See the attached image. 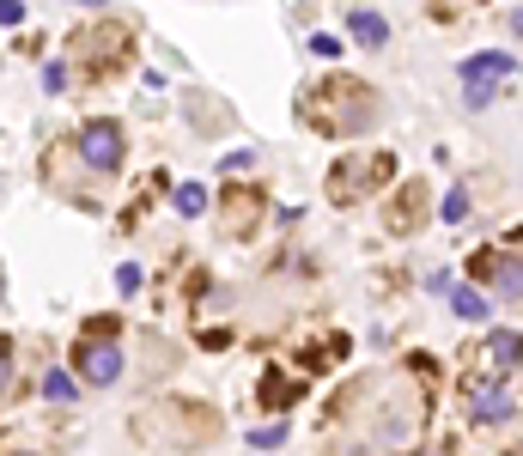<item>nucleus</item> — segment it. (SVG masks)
Here are the masks:
<instances>
[{
  "mask_svg": "<svg viewBox=\"0 0 523 456\" xmlns=\"http://www.w3.org/2000/svg\"><path fill=\"white\" fill-rule=\"evenodd\" d=\"M517 414V396H505L499 384H475L469 390V420H481V426H505Z\"/></svg>",
  "mask_w": 523,
  "mask_h": 456,
  "instance_id": "nucleus-6",
  "label": "nucleus"
},
{
  "mask_svg": "<svg viewBox=\"0 0 523 456\" xmlns=\"http://www.w3.org/2000/svg\"><path fill=\"white\" fill-rule=\"evenodd\" d=\"M487 353H493V365H499V371H511V365H523V335L493 329V335H487Z\"/></svg>",
  "mask_w": 523,
  "mask_h": 456,
  "instance_id": "nucleus-9",
  "label": "nucleus"
},
{
  "mask_svg": "<svg viewBox=\"0 0 523 456\" xmlns=\"http://www.w3.org/2000/svg\"><path fill=\"white\" fill-rule=\"evenodd\" d=\"M43 396H49V402H73V377H67V371H49V377H43Z\"/></svg>",
  "mask_w": 523,
  "mask_h": 456,
  "instance_id": "nucleus-14",
  "label": "nucleus"
},
{
  "mask_svg": "<svg viewBox=\"0 0 523 456\" xmlns=\"http://www.w3.org/2000/svg\"><path fill=\"white\" fill-rule=\"evenodd\" d=\"M298 402V390H292V377H280V371H268L262 377V408H274V414H286Z\"/></svg>",
  "mask_w": 523,
  "mask_h": 456,
  "instance_id": "nucleus-12",
  "label": "nucleus"
},
{
  "mask_svg": "<svg viewBox=\"0 0 523 456\" xmlns=\"http://www.w3.org/2000/svg\"><path fill=\"white\" fill-rule=\"evenodd\" d=\"M390 171H396L390 152H353V159H341V165L329 171V201H335V207H353V201H365L378 183H390Z\"/></svg>",
  "mask_w": 523,
  "mask_h": 456,
  "instance_id": "nucleus-2",
  "label": "nucleus"
},
{
  "mask_svg": "<svg viewBox=\"0 0 523 456\" xmlns=\"http://www.w3.org/2000/svg\"><path fill=\"white\" fill-rule=\"evenodd\" d=\"M347 31L365 43V49H378V43H390V25H384V13H365V7H347Z\"/></svg>",
  "mask_w": 523,
  "mask_h": 456,
  "instance_id": "nucleus-7",
  "label": "nucleus"
},
{
  "mask_svg": "<svg viewBox=\"0 0 523 456\" xmlns=\"http://www.w3.org/2000/svg\"><path fill=\"white\" fill-rule=\"evenodd\" d=\"M505 80H517V61H511V55H499V49L469 55V61H463V98H469V110H487Z\"/></svg>",
  "mask_w": 523,
  "mask_h": 456,
  "instance_id": "nucleus-3",
  "label": "nucleus"
},
{
  "mask_svg": "<svg viewBox=\"0 0 523 456\" xmlns=\"http://www.w3.org/2000/svg\"><path fill=\"white\" fill-rule=\"evenodd\" d=\"M73 365H80L86 384H116L122 377V347L116 341H80L73 347Z\"/></svg>",
  "mask_w": 523,
  "mask_h": 456,
  "instance_id": "nucleus-5",
  "label": "nucleus"
},
{
  "mask_svg": "<svg viewBox=\"0 0 523 456\" xmlns=\"http://www.w3.org/2000/svg\"><path fill=\"white\" fill-rule=\"evenodd\" d=\"M493 292L499 298H523V256H499L493 262Z\"/></svg>",
  "mask_w": 523,
  "mask_h": 456,
  "instance_id": "nucleus-10",
  "label": "nucleus"
},
{
  "mask_svg": "<svg viewBox=\"0 0 523 456\" xmlns=\"http://www.w3.org/2000/svg\"><path fill=\"white\" fill-rule=\"evenodd\" d=\"M451 311H457L463 323H487V311H493V298H481L475 286H457V292H451Z\"/></svg>",
  "mask_w": 523,
  "mask_h": 456,
  "instance_id": "nucleus-11",
  "label": "nucleus"
},
{
  "mask_svg": "<svg viewBox=\"0 0 523 456\" xmlns=\"http://www.w3.org/2000/svg\"><path fill=\"white\" fill-rule=\"evenodd\" d=\"M226 201H232V238H250V225L262 219V195L244 189V195H226Z\"/></svg>",
  "mask_w": 523,
  "mask_h": 456,
  "instance_id": "nucleus-8",
  "label": "nucleus"
},
{
  "mask_svg": "<svg viewBox=\"0 0 523 456\" xmlns=\"http://www.w3.org/2000/svg\"><path fill=\"white\" fill-rule=\"evenodd\" d=\"M250 444H256V450H280V444H286V420H274V426L250 432Z\"/></svg>",
  "mask_w": 523,
  "mask_h": 456,
  "instance_id": "nucleus-15",
  "label": "nucleus"
},
{
  "mask_svg": "<svg viewBox=\"0 0 523 456\" xmlns=\"http://www.w3.org/2000/svg\"><path fill=\"white\" fill-rule=\"evenodd\" d=\"M177 213H183V219L207 213V189H201V183H183V189H177Z\"/></svg>",
  "mask_w": 523,
  "mask_h": 456,
  "instance_id": "nucleus-13",
  "label": "nucleus"
},
{
  "mask_svg": "<svg viewBox=\"0 0 523 456\" xmlns=\"http://www.w3.org/2000/svg\"><path fill=\"white\" fill-rule=\"evenodd\" d=\"M122 152H128L122 122L98 116V122H86V128H80V159H86L92 171H116V165H122Z\"/></svg>",
  "mask_w": 523,
  "mask_h": 456,
  "instance_id": "nucleus-4",
  "label": "nucleus"
},
{
  "mask_svg": "<svg viewBox=\"0 0 523 456\" xmlns=\"http://www.w3.org/2000/svg\"><path fill=\"white\" fill-rule=\"evenodd\" d=\"M438 213H444V219H451V225H457V219L469 213V189H451V195H444V207H438Z\"/></svg>",
  "mask_w": 523,
  "mask_h": 456,
  "instance_id": "nucleus-16",
  "label": "nucleus"
},
{
  "mask_svg": "<svg viewBox=\"0 0 523 456\" xmlns=\"http://www.w3.org/2000/svg\"><path fill=\"white\" fill-rule=\"evenodd\" d=\"M25 19V7H19V0H0V25H19Z\"/></svg>",
  "mask_w": 523,
  "mask_h": 456,
  "instance_id": "nucleus-20",
  "label": "nucleus"
},
{
  "mask_svg": "<svg viewBox=\"0 0 523 456\" xmlns=\"http://www.w3.org/2000/svg\"><path fill=\"white\" fill-rule=\"evenodd\" d=\"M116 286H122V292H140V268H134V262H122V268H116Z\"/></svg>",
  "mask_w": 523,
  "mask_h": 456,
  "instance_id": "nucleus-18",
  "label": "nucleus"
},
{
  "mask_svg": "<svg viewBox=\"0 0 523 456\" xmlns=\"http://www.w3.org/2000/svg\"><path fill=\"white\" fill-rule=\"evenodd\" d=\"M305 122L323 128V134H359L378 122V92L347 80V73H335V80H323L317 92H305Z\"/></svg>",
  "mask_w": 523,
  "mask_h": 456,
  "instance_id": "nucleus-1",
  "label": "nucleus"
},
{
  "mask_svg": "<svg viewBox=\"0 0 523 456\" xmlns=\"http://www.w3.org/2000/svg\"><path fill=\"white\" fill-rule=\"evenodd\" d=\"M43 86H49V92H61V86H67V67H61V61H49V67H43Z\"/></svg>",
  "mask_w": 523,
  "mask_h": 456,
  "instance_id": "nucleus-19",
  "label": "nucleus"
},
{
  "mask_svg": "<svg viewBox=\"0 0 523 456\" xmlns=\"http://www.w3.org/2000/svg\"><path fill=\"white\" fill-rule=\"evenodd\" d=\"M511 31H517V37H523V7H517V13H511Z\"/></svg>",
  "mask_w": 523,
  "mask_h": 456,
  "instance_id": "nucleus-22",
  "label": "nucleus"
},
{
  "mask_svg": "<svg viewBox=\"0 0 523 456\" xmlns=\"http://www.w3.org/2000/svg\"><path fill=\"white\" fill-rule=\"evenodd\" d=\"M13 390V341H0V396Z\"/></svg>",
  "mask_w": 523,
  "mask_h": 456,
  "instance_id": "nucleus-17",
  "label": "nucleus"
},
{
  "mask_svg": "<svg viewBox=\"0 0 523 456\" xmlns=\"http://www.w3.org/2000/svg\"><path fill=\"white\" fill-rule=\"evenodd\" d=\"M311 55H323V61H329V55H341V43H335V37H311Z\"/></svg>",
  "mask_w": 523,
  "mask_h": 456,
  "instance_id": "nucleus-21",
  "label": "nucleus"
}]
</instances>
